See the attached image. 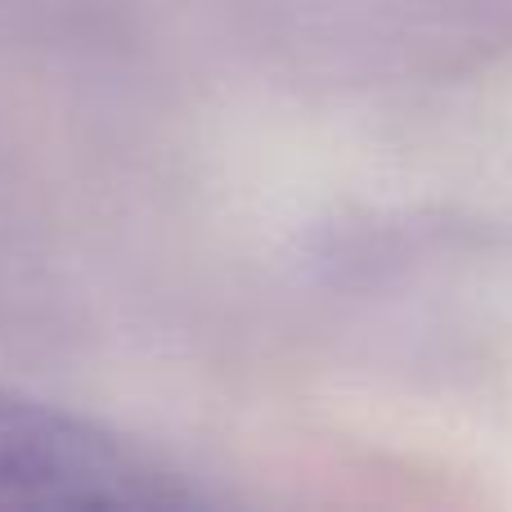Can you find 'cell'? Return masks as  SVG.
Listing matches in <instances>:
<instances>
[{"instance_id": "1", "label": "cell", "mask_w": 512, "mask_h": 512, "mask_svg": "<svg viewBox=\"0 0 512 512\" xmlns=\"http://www.w3.org/2000/svg\"><path fill=\"white\" fill-rule=\"evenodd\" d=\"M194 499L176 468L104 427L0 396V508H176Z\"/></svg>"}]
</instances>
